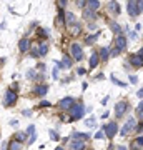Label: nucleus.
Returning a JSON list of instances; mask_svg holds the SVG:
<instances>
[{
    "label": "nucleus",
    "mask_w": 143,
    "mask_h": 150,
    "mask_svg": "<svg viewBox=\"0 0 143 150\" xmlns=\"http://www.w3.org/2000/svg\"><path fill=\"white\" fill-rule=\"evenodd\" d=\"M27 77L33 79V77H35V72H33V70H28V72H27Z\"/></svg>",
    "instance_id": "obj_44"
},
{
    "label": "nucleus",
    "mask_w": 143,
    "mask_h": 150,
    "mask_svg": "<svg viewBox=\"0 0 143 150\" xmlns=\"http://www.w3.org/2000/svg\"><path fill=\"white\" fill-rule=\"evenodd\" d=\"M25 139H27V134H25V132H17V134H15V140H17V142H20V144H22Z\"/></svg>",
    "instance_id": "obj_25"
},
{
    "label": "nucleus",
    "mask_w": 143,
    "mask_h": 150,
    "mask_svg": "<svg viewBox=\"0 0 143 150\" xmlns=\"http://www.w3.org/2000/svg\"><path fill=\"white\" fill-rule=\"evenodd\" d=\"M132 150H140V147H138V145L133 142V144H132Z\"/></svg>",
    "instance_id": "obj_50"
},
{
    "label": "nucleus",
    "mask_w": 143,
    "mask_h": 150,
    "mask_svg": "<svg viewBox=\"0 0 143 150\" xmlns=\"http://www.w3.org/2000/svg\"><path fill=\"white\" fill-rule=\"evenodd\" d=\"M38 33H40V37H48V32L45 30V28H40V30H38Z\"/></svg>",
    "instance_id": "obj_35"
},
{
    "label": "nucleus",
    "mask_w": 143,
    "mask_h": 150,
    "mask_svg": "<svg viewBox=\"0 0 143 150\" xmlns=\"http://www.w3.org/2000/svg\"><path fill=\"white\" fill-rule=\"evenodd\" d=\"M72 33H73V35H78L80 33V25H75L73 30H72Z\"/></svg>",
    "instance_id": "obj_37"
},
{
    "label": "nucleus",
    "mask_w": 143,
    "mask_h": 150,
    "mask_svg": "<svg viewBox=\"0 0 143 150\" xmlns=\"http://www.w3.org/2000/svg\"><path fill=\"white\" fill-rule=\"evenodd\" d=\"M87 8H88V10H92V12L98 10V8H100V2H98V0H90V2L87 4Z\"/></svg>",
    "instance_id": "obj_17"
},
{
    "label": "nucleus",
    "mask_w": 143,
    "mask_h": 150,
    "mask_svg": "<svg viewBox=\"0 0 143 150\" xmlns=\"http://www.w3.org/2000/svg\"><path fill=\"white\" fill-rule=\"evenodd\" d=\"M137 132L138 134H143V123H140V125L137 127Z\"/></svg>",
    "instance_id": "obj_48"
},
{
    "label": "nucleus",
    "mask_w": 143,
    "mask_h": 150,
    "mask_svg": "<svg viewBox=\"0 0 143 150\" xmlns=\"http://www.w3.org/2000/svg\"><path fill=\"white\" fill-rule=\"evenodd\" d=\"M65 22H67L68 25H77V17H75L72 12H67V13H65Z\"/></svg>",
    "instance_id": "obj_15"
},
{
    "label": "nucleus",
    "mask_w": 143,
    "mask_h": 150,
    "mask_svg": "<svg viewBox=\"0 0 143 150\" xmlns=\"http://www.w3.org/2000/svg\"><path fill=\"white\" fill-rule=\"evenodd\" d=\"M70 50H72V55H73L75 60H82L83 59V48H82V45L77 42L72 43V47H70Z\"/></svg>",
    "instance_id": "obj_5"
},
{
    "label": "nucleus",
    "mask_w": 143,
    "mask_h": 150,
    "mask_svg": "<svg viewBox=\"0 0 143 150\" xmlns=\"http://www.w3.org/2000/svg\"><path fill=\"white\" fill-rule=\"evenodd\" d=\"M63 18H65V13H63V10H58V23H60V25L63 23Z\"/></svg>",
    "instance_id": "obj_31"
},
{
    "label": "nucleus",
    "mask_w": 143,
    "mask_h": 150,
    "mask_svg": "<svg viewBox=\"0 0 143 150\" xmlns=\"http://www.w3.org/2000/svg\"><path fill=\"white\" fill-rule=\"evenodd\" d=\"M68 113H70V120H80L85 115V107L83 105H75L73 103V107L68 110Z\"/></svg>",
    "instance_id": "obj_1"
},
{
    "label": "nucleus",
    "mask_w": 143,
    "mask_h": 150,
    "mask_svg": "<svg viewBox=\"0 0 143 150\" xmlns=\"http://www.w3.org/2000/svg\"><path fill=\"white\" fill-rule=\"evenodd\" d=\"M127 10H128V15L132 17V18H135V17L140 15V12H138V2H133V0H130L127 4Z\"/></svg>",
    "instance_id": "obj_6"
},
{
    "label": "nucleus",
    "mask_w": 143,
    "mask_h": 150,
    "mask_svg": "<svg viewBox=\"0 0 143 150\" xmlns=\"http://www.w3.org/2000/svg\"><path fill=\"white\" fill-rule=\"evenodd\" d=\"M83 18H87V20H93V18H97V13L95 12L88 10V8H85L83 10Z\"/></svg>",
    "instance_id": "obj_20"
},
{
    "label": "nucleus",
    "mask_w": 143,
    "mask_h": 150,
    "mask_svg": "<svg viewBox=\"0 0 143 150\" xmlns=\"http://www.w3.org/2000/svg\"><path fill=\"white\" fill-rule=\"evenodd\" d=\"M130 65H132V67H135V69H140V67H143V60H142V57H140L138 54L130 55Z\"/></svg>",
    "instance_id": "obj_9"
},
{
    "label": "nucleus",
    "mask_w": 143,
    "mask_h": 150,
    "mask_svg": "<svg viewBox=\"0 0 143 150\" xmlns=\"http://www.w3.org/2000/svg\"><path fill=\"white\" fill-rule=\"evenodd\" d=\"M87 139H90V134H82V132H73L72 134V140H87Z\"/></svg>",
    "instance_id": "obj_14"
},
{
    "label": "nucleus",
    "mask_w": 143,
    "mask_h": 150,
    "mask_svg": "<svg viewBox=\"0 0 143 150\" xmlns=\"http://www.w3.org/2000/svg\"><path fill=\"white\" fill-rule=\"evenodd\" d=\"M128 37L132 38V40H137V32H130L128 33Z\"/></svg>",
    "instance_id": "obj_42"
},
{
    "label": "nucleus",
    "mask_w": 143,
    "mask_h": 150,
    "mask_svg": "<svg viewBox=\"0 0 143 150\" xmlns=\"http://www.w3.org/2000/svg\"><path fill=\"white\" fill-rule=\"evenodd\" d=\"M62 64H63L65 69H70V67H72V59H70L68 55H63V60H62Z\"/></svg>",
    "instance_id": "obj_24"
},
{
    "label": "nucleus",
    "mask_w": 143,
    "mask_h": 150,
    "mask_svg": "<svg viewBox=\"0 0 143 150\" xmlns=\"http://www.w3.org/2000/svg\"><path fill=\"white\" fill-rule=\"evenodd\" d=\"M137 130V122H135V118H128L127 122H125V125L122 127V130H120V135L122 137H127L130 132H135Z\"/></svg>",
    "instance_id": "obj_2"
},
{
    "label": "nucleus",
    "mask_w": 143,
    "mask_h": 150,
    "mask_svg": "<svg viewBox=\"0 0 143 150\" xmlns=\"http://www.w3.org/2000/svg\"><path fill=\"white\" fill-rule=\"evenodd\" d=\"M103 132H105V137L113 139V137L118 134V123L117 122H108L105 127H103Z\"/></svg>",
    "instance_id": "obj_3"
},
{
    "label": "nucleus",
    "mask_w": 143,
    "mask_h": 150,
    "mask_svg": "<svg viewBox=\"0 0 143 150\" xmlns=\"http://www.w3.org/2000/svg\"><path fill=\"white\" fill-rule=\"evenodd\" d=\"M98 62H100V55H98V52H93L90 57V69H97Z\"/></svg>",
    "instance_id": "obj_13"
},
{
    "label": "nucleus",
    "mask_w": 143,
    "mask_h": 150,
    "mask_svg": "<svg viewBox=\"0 0 143 150\" xmlns=\"http://www.w3.org/2000/svg\"><path fill=\"white\" fill-rule=\"evenodd\" d=\"M73 98H72V97H65V98H62V100H60L58 102V107L62 108V110H70V108L73 107Z\"/></svg>",
    "instance_id": "obj_8"
},
{
    "label": "nucleus",
    "mask_w": 143,
    "mask_h": 150,
    "mask_svg": "<svg viewBox=\"0 0 143 150\" xmlns=\"http://www.w3.org/2000/svg\"><path fill=\"white\" fill-rule=\"evenodd\" d=\"M77 5H78L80 8H87V2H83V0H78V2H77Z\"/></svg>",
    "instance_id": "obj_34"
},
{
    "label": "nucleus",
    "mask_w": 143,
    "mask_h": 150,
    "mask_svg": "<svg viewBox=\"0 0 143 150\" xmlns=\"http://www.w3.org/2000/svg\"><path fill=\"white\" fill-rule=\"evenodd\" d=\"M2 150H7V142H2Z\"/></svg>",
    "instance_id": "obj_53"
},
{
    "label": "nucleus",
    "mask_w": 143,
    "mask_h": 150,
    "mask_svg": "<svg viewBox=\"0 0 143 150\" xmlns=\"http://www.w3.org/2000/svg\"><path fill=\"white\" fill-rule=\"evenodd\" d=\"M103 137H105V132H103V130H100V132L95 134V139H103Z\"/></svg>",
    "instance_id": "obj_36"
},
{
    "label": "nucleus",
    "mask_w": 143,
    "mask_h": 150,
    "mask_svg": "<svg viewBox=\"0 0 143 150\" xmlns=\"http://www.w3.org/2000/svg\"><path fill=\"white\" fill-rule=\"evenodd\" d=\"M98 55H100V60H103V62H106L108 60V57H110V50L106 47L100 48V52H98Z\"/></svg>",
    "instance_id": "obj_18"
},
{
    "label": "nucleus",
    "mask_w": 143,
    "mask_h": 150,
    "mask_svg": "<svg viewBox=\"0 0 143 150\" xmlns=\"http://www.w3.org/2000/svg\"><path fill=\"white\" fill-rule=\"evenodd\" d=\"M138 12H140V13L143 12V0H140V2H138Z\"/></svg>",
    "instance_id": "obj_43"
},
{
    "label": "nucleus",
    "mask_w": 143,
    "mask_h": 150,
    "mask_svg": "<svg viewBox=\"0 0 143 150\" xmlns=\"http://www.w3.org/2000/svg\"><path fill=\"white\" fill-rule=\"evenodd\" d=\"M47 92H48V87L47 85H40V87H37L35 93H37V95H40V97H43V95H47Z\"/></svg>",
    "instance_id": "obj_22"
},
{
    "label": "nucleus",
    "mask_w": 143,
    "mask_h": 150,
    "mask_svg": "<svg viewBox=\"0 0 143 150\" xmlns=\"http://www.w3.org/2000/svg\"><path fill=\"white\" fill-rule=\"evenodd\" d=\"M118 55H120V50L117 47L113 48V50H110V57H118Z\"/></svg>",
    "instance_id": "obj_32"
},
{
    "label": "nucleus",
    "mask_w": 143,
    "mask_h": 150,
    "mask_svg": "<svg viewBox=\"0 0 143 150\" xmlns=\"http://www.w3.org/2000/svg\"><path fill=\"white\" fill-rule=\"evenodd\" d=\"M53 79H57V77H58V69H53Z\"/></svg>",
    "instance_id": "obj_49"
},
{
    "label": "nucleus",
    "mask_w": 143,
    "mask_h": 150,
    "mask_svg": "<svg viewBox=\"0 0 143 150\" xmlns=\"http://www.w3.org/2000/svg\"><path fill=\"white\" fill-rule=\"evenodd\" d=\"M18 48H20V52H27V50L30 48V40H27V38H22L20 42H18Z\"/></svg>",
    "instance_id": "obj_16"
},
{
    "label": "nucleus",
    "mask_w": 143,
    "mask_h": 150,
    "mask_svg": "<svg viewBox=\"0 0 143 150\" xmlns=\"http://www.w3.org/2000/svg\"><path fill=\"white\" fill-rule=\"evenodd\" d=\"M98 35H100V32H97L95 35H90V37H87V38H85V43H87V45H93V43L97 42Z\"/></svg>",
    "instance_id": "obj_21"
},
{
    "label": "nucleus",
    "mask_w": 143,
    "mask_h": 150,
    "mask_svg": "<svg viewBox=\"0 0 143 150\" xmlns=\"http://www.w3.org/2000/svg\"><path fill=\"white\" fill-rule=\"evenodd\" d=\"M38 50H40V55H45L48 52V45L45 42H40V45H38Z\"/></svg>",
    "instance_id": "obj_23"
},
{
    "label": "nucleus",
    "mask_w": 143,
    "mask_h": 150,
    "mask_svg": "<svg viewBox=\"0 0 143 150\" xmlns=\"http://www.w3.org/2000/svg\"><path fill=\"white\" fill-rule=\"evenodd\" d=\"M138 82V79L135 77V75H130V83H137Z\"/></svg>",
    "instance_id": "obj_41"
},
{
    "label": "nucleus",
    "mask_w": 143,
    "mask_h": 150,
    "mask_svg": "<svg viewBox=\"0 0 143 150\" xmlns=\"http://www.w3.org/2000/svg\"><path fill=\"white\" fill-rule=\"evenodd\" d=\"M110 79H111V80H113V83H115V85H120V87H127V83H125V82H120V80H118V79H115V75H110Z\"/></svg>",
    "instance_id": "obj_27"
},
{
    "label": "nucleus",
    "mask_w": 143,
    "mask_h": 150,
    "mask_svg": "<svg viewBox=\"0 0 143 150\" xmlns=\"http://www.w3.org/2000/svg\"><path fill=\"white\" fill-rule=\"evenodd\" d=\"M118 150H127V147H122V145H120V147H118Z\"/></svg>",
    "instance_id": "obj_54"
},
{
    "label": "nucleus",
    "mask_w": 143,
    "mask_h": 150,
    "mask_svg": "<svg viewBox=\"0 0 143 150\" xmlns=\"http://www.w3.org/2000/svg\"><path fill=\"white\" fill-rule=\"evenodd\" d=\"M85 125H87V127H95V125H97L95 117H90L88 120H87V122H85Z\"/></svg>",
    "instance_id": "obj_28"
},
{
    "label": "nucleus",
    "mask_w": 143,
    "mask_h": 150,
    "mask_svg": "<svg viewBox=\"0 0 143 150\" xmlns=\"http://www.w3.org/2000/svg\"><path fill=\"white\" fill-rule=\"evenodd\" d=\"M108 12H111L113 15H120V12H122V7L118 2H108Z\"/></svg>",
    "instance_id": "obj_11"
},
{
    "label": "nucleus",
    "mask_w": 143,
    "mask_h": 150,
    "mask_svg": "<svg viewBox=\"0 0 143 150\" xmlns=\"http://www.w3.org/2000/svg\"><path fill=\"white\" fill-rule=\"evenodd\" d=\"M127 108H128V103L123 100V102H118L117 105H115V113H117V117H122L123 113L127 112Z\"/></svg>",
    "instance_id": "obj_10"
},
{
    "label": "nucleus",
    "mask_w": 143,
    "mask_h": 150,
    "mask_svg": "<svg viewBox=\"0 0 143 150\" xmlns=\"http://www.w3.org/2000/svg\"><path fill=\"white\" fill-rule=\"evenodd\" d=\"M137 54H138V55H140V57H142V60H143V47H142V48H140V50H138Z\"/></svg>",
    "instance_id": "obj_51"
},
{
    "label": "nucleus",
    "mask_w": 143,
    "mask_h": 150,
    "mask_svg": "<svg viewBox=\"0 0 143 150\" xmlns=\"http://www.w3.org/2000/svg\"><path fill=\"white\" fill-rule=\"evenodd\" d=\"M40 107H52V103L47 102V100H42V102H40Z\"/></svg>",
    "instance_id": "obj_38"
},
{
    "label": "nucleus",
    "mask_w": 143,
    "mask_h": 150,
    "mask_svg": "<svg viewBox=\"0 0 143 150\" xmlns=\"http://www.w3.org/2000/svg\"><path fill=\"white\" fill-rule=\"evenodd\" d=\"M10 125H12V127H17V125H18V120L12 118V120H10Z\"/></svg>",
    "instance_id": "obj_47"
},
{
    "label": "nucleus",
    "mask_w": 143,
    "mask_h": 150,
    "mask_svg": "<svg viewBox=\"0 0 143 150\" xmlns=\"http://www.w3.org/2000/svg\"><path fill=\"white\" fill-rule=\"evenodd\" d=\"M127 43H128V38L125 37V35H117V38H115V45H117V48L120 50V52H123V50L127 48Z\"/></svg>",
    "instance_id": "obj_7"
},
{
    "label": "nucleus",
    "mask_w": 143,
    "mask_h": 150,
    "mask_svg": "<svg viewBox=\"0 0 143 150\" xmlns=\"http://www.w3.org/2000/svg\"><path fill=\"white\" fill-rule=\"evenodd\" d=\"M15 102H17V93L12 88H8L5 93V98H4V105L5 107H12V105H15Z\"/></svg>",
    "instance_id": "obj_4"
},
{
    "label": "nucleus",
    "mask_w": 143,
    "mask_h": 150,
    "mask_svg": "<svg viewBox=\"0 0 143 150\" xmlns=\"http://www.w3.org/2000/svg\"><path fill=\"white\" fill-rule=\"evenodd\" d=\"M23 115H27V117H28V115H32V110H23Z\"/></svg>",
    "instance_id": "obj_52"
},
{
    "label": "nucleus",
    "mask_w": 143,
    "mask_h": 150,
    "mask_svg": "<svg viewBox=\"0 0 143 150\" xmlns=\"http://www.w3.org/2000/svg\"><path fill=\"white\" fill-rule=\"evenodd\" d=\"M22 149V144L17 142V140H12L10 142V150H20Z\"/></svg>",
    "instance_id": "obj_26"
},
{
    "label": "nucleus",
    "mask_w": 143,
    "mask_h": 150,
    "mask_svg": "<svg viewBox=\"0 0 143 150\" xmlns=\"http://www.w3.org/2000/svg\"><path fill=\"white\" fill-rule=\"evenodd\" d=\"M65 5H67V2H65V0H60V2H58V7H60V10H62V8H63Z\"/></svg>",
    "instance_id": "obj_46"
},
{
    "label": "nucleus",
    "mask_w": 143,
    "mask_h": 150,
    "mask_svg": "<svg viewBox=\"0 0 143 150\" xmlns=\"http://www.w3.org/2000/svg\"><path fill=\"white\" fill-rule=\"evenodd\" d=\"M137 115H138V118H142L143 120V102L137 107Z\"/></svg>",
    "instance_id": "obj_29"
},
{
    "label": "nucleus",
    "mask_w": 143,
    "mask_h": 150,
    "mask_svg": "<svg viewBox=\"0 0 143 150\" xmlns=\"http://www.w3.org/2000/svg\"><path fill=\"white\" fill-rule=\"evenodd\" d=\"M77 74H78V75H85V74H87V70H85L83 67H80V69L77 70Z\"/></svg>",
    "instance_id": "obj_40"
},
{
    "label": "nucleus",
    "mask_w": 143,
    "mask_h": 150,
    "mask_svg": "<svg viewBox=\"0 0 143 150\" xmlns=\"http://www.w3.org/2000/svg\"><path fill=\"white\" fill-rule=\"evenodd\" d=\"M70 150H85L83 140H70Z\"/></svg>",
    "instance_id": "obj_12"
},
{
    "label": "nucleus",
    "mask_w": 143,
    "mask_h": 150,
    "mask_svg": "<svg viewBox=\"0 0 143 150\" xmlns=\"http://www.w3.org/2000/svg\"><path fill=\"white\" fill-rule=\"evenodd\" d=\"M135 144H137L138 147H143V137H137V140H135Z\"/></svg>",
    "instance_id": "obj_33"
},
{
    "label": "nucleus",
    "mask_w": 143,
    "mask_h": 150,
    "mask_svg": "<svg viewBox=\"0 0 143 150\" xmlns=\"http://www.w3.org/2000/svg\"><path fill=\"white\" fill-rule=\"evenodd\" d=\"M108 25L111 27V32H115L117 35H120V32H122V27L118 25L117 22H113V20H108Z\"/></svg>",
    "instance_id": "obj_19"
},
{
    "label": "nucleus",
    "mask_w": 143,
    "mask_h": 150,
    "mask_svg": "<svg viewBox=\"0 0 143 150\" xmlns=\"http://www.w3.org/2000/svg\"><path fill=\"white\" fill-rule=\"evenodd\" d=\"M55 150H65V149H63V147H57Z\"/></svg>",
    "instance_id": "obj_55"
},
{
    "label": "nucleus",
    "mask_w": 143,
    "mask_h": 150,
    "mask_svg": "<svg viewBox=\"0 0 143 150\" xmlns=\"http://www.w3.org/2000/svg\"><path fill=\"white\" fill-rule=\"evenodd\" d=\"M35 139H37V134H33V135H30V139H28V145H32L33 142H35Z\"/></svg>",
    "instance_id": "obj_39"
},
{
    "label": "nucleus",
    "mask_w": 143,
    "mask_h": 150,
    "mask_svg": "<svg viewBox=\"0 0 143 150\" xmlns=\"http://www.w3.org/2000/svg\"><path fill=\"white\" fill-rule=\"evenodd\" d=\"M137 97H138V98H143V87H142V88H140V90L137 92Z\"/></svg>",
    "instance_id": "obj_45"
},
{
    "label": "nucleus",
    "mask_w": 143,
    "mask_h": 150,
    "mask_svg": "<svg viewBox=\"0 0 143 150\" xmlns=\"http://www.w3.org/2000/svg\"><path fill=\"white\" fill-rule=\"evenodd\" d=\"M50 139L53 140V142H57V140H60V135L55 132V130H50Z\"/></svg>",
    "instance_id": "obj_30"
}]
</instances>
